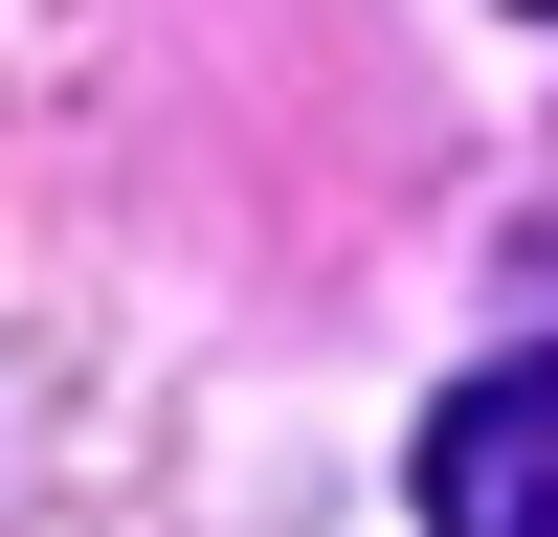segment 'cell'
Segmentation results:
<instances>
[{
	"mask_svg": "<svg viewBox=\"0 0 558 537\" xmlns=\"http://www.w3.org/2000/svg\"><path fill=\"white\" fill-rule=\"evenodd\" d=\"M402 492H425V537H558V336L470 358L425 403V448H402Z\"/></svg>",
	"mask_w": 558,
	"mask_h": 537,
	"instance_id": "cell-1",
	"label": "cell"
},
{
	"mask_svg": "<svg viewBox=\"0 0 558 537\" xmlns=\"http://www.w3.org/2000/svg\"><path fill=\"white\" fill-rule=\"evenodd\" d=\"M536 23H558V0H536Z\"/></svg>",
	"mask_w": 558,
	"mask_h": 537,
	"instance_id": "cell-2",
	"label": "cell"
}]
</instances>
